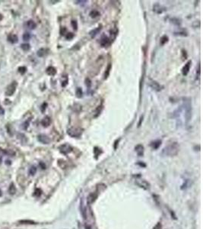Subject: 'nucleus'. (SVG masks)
Masks as SVG:
<instances>
[{"mask_svg":"<svg viewBox=\"0 0 203 229\" xmlns=\"http://www.w3.org/2000/svg\"><path fill=\"white\" fill-rule=\"evenodd\" d=\"M143 121V116H142L141 117H140V119H139V124H138V127H140L142 125V122Z\"/></svg>","mask_w":203,"mask_h":229,"instance_id":"c03bdc74","label":"nucleus"},{"mask_svg":"<svg viewBox=\"0 0 203 229\" xmlns=\"http://www.w3.org/2000/svg\"><path fill=\"white\" fill-rule=\"evenodd\" d=\"M83 133V130L80 128L77 127H72L68 128L67 134L72 137H75V138H79L81 136Z\"/></svg>","mask_w":203,"mask_h":229,"instance_id":"7ed1b4c3","label":"nucleus"},{"mask_svg":"<svg viewBox=\"0 0 203 229\" xmlns=\"http://www.w3.org/2000/svg\"><path fill=\"white\" fill-rule=\"evenodd\" d=\"M97 197V194L96 192H94V193H91L90 195H88L87 197V203L88 204H91L96 200V198Z\"/></svg>","mask_w":203,"mask_h":229,"instance_id":"f3484780","label":"nucleus"},{"mask_svg":"<svg viewBox=\"0 0 203 229\" xmlns=\"http://www.w3.org/2000/svg\"><path fill=\"white\" fill-rule=\"evenodd\" d=\"M9 192L11 195H13V194L15 193V192H16V188H15L14 184H11V186H9Z\"/></svg>","mask_w":203,"mask_h":229,"instance_id":"a878e982","label":"nucleus"},{"mask_svg":"<svg viewBox=\"0 0 203 229\" xmlns=\"http://www.w3.org/2000/svg\"><path fill=\"white\" fill-rule=\"evenodd\" d=\"M100 44H101V47L105 48V47H107V46L110 44V39L108 37H107V36H104V37L101 38V41H100Z\"/></svg>","mask_w":203,"mask_h":229,"instance_id":"9b49d317","label":"nucleus"},{"mask_svg":"<svg viewBox=\"0 0 203 229\" xmlns=\"http://www.w3.org/2000/svg\"><path fill=\"white\" fill-rule=\"evenodd\" d=\"M2 19H3V16H2V14L0 13V21H2Z\"/></svg>","mask_w":203,"mask_h":229,"instance_id":"09e8293b","label":"nucleus"},{"mask_svg":"<svg viewBox=\"0 0 203 229\" xmlns=\"http://www.w3.org/2000/svg\"><path fill=\"white\" fill-rule=\"evenodd\" d=\"M44 55H45V49H44V48H41L37 51V56L40 57H42Z\"/></svg>","mask_w":203,"mask_h":229,"instance_id":"cd10ccee","label":"nucleus"},{"mask_svg":"<svg viewBox=\"0 0 203 229\" xmlns=\"http://www.w3.org/2000/svg\"><path fill=\"white\" fill-rule=\"evenodd\" d=\"M103 109V106L102 105H101V106H98V108L97 109V110H96V115L94 116V117H97V116H99L100 114H101V111H102Z\"/></svg>","mask_w":203,"mask_h":229,"instance_id":"473e14b6","label":"nucleus"},{"mask_svg":"<svg viewBox=\"0 0 203 229\" xmlns=\"http://www.w3.org/2000/svg\"><path fill=\"white\" fill-rule=\"evenodd\" d=\"M148 85L149 86V87H151V88H152L153 90H155V91H157V92L161 91V90H162V88H163V87H161V86L160 85V84L158 83V82L155 81V80H151V79H150L149 81H148Z\"/></svg>","mask_w":203,"mask_h":229,"instance_id":"423d86ee","label":"nucleus"},{"mask_svg":"<svg viewBox=\"0 0 203 229\" xmlns=\"http://www.w3.org/2000/svg\"><path fill=\"white\" fill-rule=\"evenodd\" d=\"M183 110L185 111V120H186V123H188L190 122V121L192 119V105L190 102H186V103H184L183 105Z\"/></svg>","mask_w":203,"mask_h":229,"instance_id":"f03ea898","label":"nucleus"},{"mask_svg":"<svg viewBox=\"0 0 203 229\" xmlns=\"http://www.w3.org/2000/svg\"><path fill=\"white\" fill-rule=\"evenodd\" d=\"M30 119H29V120H27V122H24V123L23 125H22V128H23L24 130H26V129H27V128H28L29 123H30Z\"/></svg>","mask_w":203,"mask_h":229,"instance_id":"e433bc0d","label":"nucleus"},{"mask_svg":"<svg viewBox=\"0 0 203 229\" xmlns=\"http://www.w3.org/2000/svg\"><path fill=\"white\" fill-rule=\"evenodd\" d=\"M87 1H86L85 0V1H76V2H75V3L80 4V3H87Z\"/></svg>","mask_w":203,"mask_h":229,"instance_id":"a18cd8bd","label":"nucleus"},{"mask_svg":"<svg viewBox=\"0 0 203 229\" xmlns=\"http://www.w3.org/2000/svg\"><path fill=\"white\" fill-rule=\"evenodd\" d=\"M180 151V146H179V144L177 142H173L171 143L170 144H169L168 146H167L163 150L164 154H165L166 156H170L173 157L176 156L179 153Z\"/></svg>","mask_w":203,"mask_h":229,"instance_id":"f257e3e1","label":"nucleus"},{"mask_svg":"<svg viewBox=\"0 0 203 229\" xmlns=\"http://www.w3.org/2000/svg\"><path fill=\"white\" fill-rule=\"evenodd\" d=\"M71 25H72V27H73L74 30H76V31L78 30V22H77V21L72 20V22H71Z\"/></svg>","mask_w":203,"mask_h":229,"instance_id":"c756f323","label":"nucleus"},{"mask_svg":"<svg viewBox=\"0 0 203 229\" xmlns=\"http://www.w3.org/2000/svg\"><path fill=\"white\" fill-rule=\"evenodd\" d=\"M154 229H161V223H158L155 226Z\"/></svg>","mask_w":203,"mask_h":229,"instance_id":"37998d69","label":"nucleus"},{"mask_svg":"<svg viewBox=\"0 0 203 229\" xmlns=\"http://www.w3.org/2000/svg\"><path fill=\"white\" fill-rule=\"evenodd\" d=\"M8 41L12 44H16L19 41V37L16 34H11L8 36Z\"/></svg>","mask_w":203,"mask_h":229,"instance_id":"ddd939ff","label":"nucleus"},{"mask_svg":"<svg viewBox=\"0 0 203 229\" xmlns=\"http://www.w3.org/2000/svg\"><path fill=\"white\" fill-rule=\"evenodd\" d=\"M40 166H42V169H45V168H46V166L44 164V163H40Z\"/></svg>","mask_w":203,"mask_h":229,"instance_id":"de8ad7c7","label":"nucleus"},{"mask_svg":"<svg viewBox=\"0 0 203 229\" xmlns=\"http://www.w3.org/2000/svg\"><path fill=\"white\" fill-rule=\"evenodd\" d=\"M2 156H1V154H0V163H2Z\"/></svg>","mask_w":203,"mask_h":229,"instance_id":"8fccbe9b","label":"nucleus"},{"mask_svg":"<svg viewBox=\"0 0 203 229\" xmlns=\"http://www.w3.org/2000/svg\"><path fill=\"white\" fill-rule=\"evenodd\" d=\"M20 223H21V224H35L33 221L29 220H21L20 221Z\"/></svg>","mask_w":203,"mask_h":229,"instance_id":"4c0bfd02","label":"nucleus"},{"mask_svg":"<svg viewBox=\"0 0 203 229\" xmlns=\"http://www.w3.org/2000/svg\"><path fill=\"white\" fill-rule=\"evenodd\" d=\"M168 40H169V37H167V35H164L161 37V41H160V44H161V45H164L165 44H167V43L168 42Z\"/></svg>","mask_w":203,"mask_h":229,"instance_id":"412c9836","label":"nucleus"},{"mask_svg":"<svg viewBox=\"0 0 203 229\" xmlns=\"http://www.w3.org/2000/svg\"><path fill=\"white\" fill-rule=\"evenodd\" d=\"M101 29H102V27H101V26H99V27H97V28H95V29H94V30L91 31L89 32V34H90V36H91V37H92V38H94V37H95V36L97 35V34H99V32L101 31Z\"/></svg>","mask_w":203,"mask_h":229,"instance_id":"dca6fc26","label":"nucleus"},{"mask_svg":"<svg viewBox=\"0 0 203 229\" xmlns=\"http://www.w3.org/2000/svg\"><path fill=\"white\" fill-rule=\"evenodd\" d=\"M47 103L44 102V103L42 105H41V112H45L46 109H47Z\"/></svg>","mask_w":203,"mask_h":229,"instance_id":"a19ab883","label":"nucleus"},{"mask_svg":"<svg viewBox=\"0 0 203 229\" xmlns=\"http://www.w3.org/2000/svg\"><path fill=\"white\" fill-rule=\"evenodd\" d=\"M135 149H136V153H137V154L139 155V156H143V154H144V147H143V145H142V144H138Z\"/></svg>","mask_w":203,"mask_h":229,"instance_id":"2eb2a0df","label":"nucleus"},{"mask_svg":"<svg viewBox=\"0 0 203 229\" xmlns=\"http://www.w3.org/2000/svg\"><path fill=\"white\" fill-rule=\"evenodd\" d=\"M27 26L30 29H34L37 27V24L33 20H29L27 22Z\"/></svg>","mask_w":203,"mask_h":229,"instance_id":"6ab92c4d","label":"nucleus"},{"mask_svg":"<svg viewBox=\"0 0 203 229\" xmlns=\"http://www.w3.org/2000/svg\"><path fill=\"white\" fill-rule=\"evenodd\" d=\"M136 183L139 186L144 189H148L150 188L149 183H148V182L144 180H136Z\"/></svg>","mask_w":203,"mask_h":229,"instance_id":"0eeeda50","label":"nucleus"},{"mask_svg":"<svg viewBox=\"0 0 203 229\" xmlns=\"http://www.w3.org/2000/svg\"><path fill=\"white\" fill-rule=\"evenodd\" d=\"M191 64H192V61L189 60L187 63L185 64V66H183V69H182V73H183V76H186V75L188 74L190 70V67H191Z\"/></svg>","mask_w":203,"mask_h":229,"instance_id":"1a4fd4ad","label":"nucleus"},{"mask_svg":"<svg viewBox=\"0 0 203 229\" xmlns=\"http://www.w3.org/2000/svg\"><path fill=\"white\" fill-rule=\"evenodd\" d=\"M68 82H69V80H68V77H66V80H63V81L62 82V87H66V86L68 85Z\"/></svg>","mask_w":203,"mask_h":229,"instance_id":"58836bf2","label":"nucleus"},{"mask_svg":"<svg viewBox=\"0 0 203 229\" xmlns=\"http://www.w3.org/2000/svg\"><path fill=\"white\" fill-rule=\"evenodd\" d=\"M36 172H37V168H36L35 166H32V167H30V170H29V173L31 175H34L36 173Z\"/></svg>","mask_w":203,"mask_h":229,"instance_id":"c9c22d12","label":"nucleus"},{"mask_svg":"<svg viewBox=\"0 0 203 229\" xmlns=\"http://www.w3.org/2000/svg\"><path fill=\"white\" fill-rule=\"evenodd\" d=\"M21 49L23 50V51H27L30 50V46L29 44H22L21 45Z\"/></svg>","mask_w":203,"mask_h":229,"instance_id":"bb28decb","label":"nucleus"},{"mask_svg":"<svg viewBox=\"0 0 203 229\" xmlns=\"http://www.w3.org/2000/svg\"><path fill=\"white\" fill-rule=\"evenodd\" d=\"M51 122H52V121H51L50 118L49 117V116H45V117L44 118V119L41 121V124H42V125L44 126V127L47 128L50 125Z\"/></svg>","mask_w":203,"mask_h":229,"instance_id":"f8f14e48","label":"nucleus"},{"mask_svg":"<svg viewBox=\"0 0 203 229\" xmlns=\"http://www.w3.org/2000/svg\"><path fill=\"white\" fill-rule=\"evenodd\" d=\"M74 36H75V35H74V34H73V33H72V32H68L67 34H66V39L69 40H69H72V38H73V37H74Z\"/></svg>","mask_w":203,"mask_h":229,"instance_id":"2f4dec72","label":"nucleus"},{"mask_svg":"<svg viewBox=\"0 0 203 229\" xmlns=\"http://www.w3.org/2000/svg\"><path fill=\"white\" fill-rule=\"evenodd\" d=\"M46 73L49 76H55L56 74V69L53 67V66H49V67H47V70H46Z\"/></svg>","mask_w":203,"mask_h":229,"instance_id":"4468645a","label":"nucleus"},{"mask_svg":"<svg viewBox=\"0 0 203 229\" xmlns=\"http://www.w3.org/2000/svg\"><path fill=\"white\" fill-rule=\"evenodd\" d=\"M60 34L61 35H65V34H67V29H66V28L65 27H62L60 28Z\"/></svg>","mask_w":203,"mask_h":229,"instance_id":"f704fd0d","label":"nucleus"},{"mask_svg":"<svg viewBox=\"0 0 203 229\" xmlns=\"http://www.w3.org/2000/svg\"><path fill=\"white\" fill-rule=\"evenodd\" d=\"M76 97H77V98H81V97L83 96V92H82V90H81V88H80V87H78V88L76 89Z\"/></svg>","mask_w":203,"mask_h":229,"instance_id":"4be33fe9","label":"nucleus"},{"mask_svg":"<svg viewBox=\"0 0 203 229\" xmlns=\"http://www.w3.org/2000/svg\"><path fill=\"white\" fill-rule=\"evenodd\" d=\"M2 195V194H1V190H0V195Z\"/></svg>","mask_w":203,"mask_h":229,"instance_id":"3c124183","label":"nucleus"},{"mask_svg":"<svg viewBox=\"0 0 203 229\" xmlns=\"http://www.w3.org/2000/svg\"><path fill=\"white\" fill-rule=\"evenodd\" d=\"M197 73H198V76H200V64H199L198 70H197Z\"/></svg>","mask_w":203,"mask_h":229,"instance_id":"49530a36","label":"nucleus"},{"mask_svg":"<svg viewBox=\"0 0 203 229\" xmlns=\"http://www.w3.org/2000/svg\"><path fill=\"white\" fill-rule=\"evenodd\" d=\"M89 15H90L92 19H95V18L100 16V15H101V13H100V12L97 10H92L91 12H90Z\"/></svg>","mask_w":203,"mask_h":229,"instance_id":"aec40b11","label":"nucleus"},{"mask_svg":"<svg viewBox=\"0 0 203 229\" xmlns=\"http://www.w3.org/2000/svg\"><path fill=\"white\" fill-rule=\"evenodd\" d=\"M165 10H166V9H165L164 7L161 6V5H159V4L158 3L154 5V6H153V11L155 12H156L157 14L163 13Z\"/></svg>","mask_w":203,"mask_h":229,"instance_id":"9d476101","label":"nucleus"},{"mask_svg":"<svg viewBox=\"0 0 203 229\" xmlns=\"http://www.w3.org/2000/svg\"><path fill=\"white\" fill-rule=\"evenodd\" d=\"M18 70H19V72L21 73V74L23 75L26 73V71H27V68H26L25 66H20V67H19Z\"/></svg>","mask_w":203,"mask_h":229,"instance_id":"c85d7f7f","label":"nucleus"},{"mask_svg":"<svg viewBox=\"0 0 203 229\" xmlns=\"http://www.w3.org/2000/svg\"><path fill=\"white\" fill-rule=\"evenodd\" d=\"M175 35H181V36H187V34L184 31H179V32H175Z\"/></svg>","mask_w":203,"mask_h":229,"instance_id":"ea45409f","label":"nucleus"},{"mask_svg":"<svg viewBox=\"0 0 203 229\" xmlns=\"http://www.w3.org/2000/svg\"><path fill=\"white\" fill-rule=\"evenodd\" d=\"M119 141H120V138H119V139L116 140V141H115V142H114V149L115 150H116V148H117V145H118V144H119Z\"/></svg>","mask_w":203,"mask_h":229,"instance_id":"79ce46f5","label":"nucleus"},{"mask_svg":"<svg viewBox=\"0 0 203 229\" xmlns=\"http://www.w3.org/2000/svg\"><path fill=\"white\" fill-rule=\"evenodd\" d=\"M30 38V34L28 32H26L23 34V40L24 41H29Z\"/></svg>","mask_w":203,"mask_h":229,"instance_id":"7c9ffc66","label":"nucleus"},{"mask_svg":"<svg viewBox=\"0 0 203 229\" xmlns=\"http://www.w3.org/2000/svg\"><path fill=\"white\" fill-rule=\"evenodd\" d=\"M161 140H157V141H155L154 142L151 143V147H152L153 149H158L159 148V147L161 146Z\"/></svg>","mask_w":203,"mask_h":229,"instance_id":"a211bd4d","label":"nucleus"},{"mask_svg":"<svg viewBox=\"0 0 203 229\" xmlns=\"http://www.w3.org/2000/svg\"><path fill=\"white\" fill-rule=\"evenodd\" d=\"M17 82H12L11 84H9V85L7 87L6 90H5V95H8V96H11V95H13V94L15 93V90H16V88H17Z\"/></svg>","mask_w":203,"mask_h":229,"instance_id":"20e7f679","label":"nucleus"},{"mask_svg":"<svg viewBox=\"0 0 203 229\" xmlns=\"http://www.w3.org/2000/svg\"><path fill=\"white\" fill-rule=\"evenodd\" d=\"M59 151L62 153V154H65V155H67L68 154H69V153L72 152V150H73V148H72V146H71V145H69V144H62L61 146H59Z\"/></svg>","mask_w":203,"mask_h":229,"instance_id":"39448f33","label":"nucleus"},{"mask_svg":"<svg viewBox=\"0 0 203 229\" xmlns=\"http://www.w3.org/2000/svg\"><path fill=\"white\" fill-rule=\"evenodd\" d=\"M85 85H86V87H87L88 89L91 88V80H90V79H89V78H86L85 79Z\"/></svg>","mask_w":203,"mask_h":229,"instance_id":"72a5a7b5","label":"nucleus"},{"mask_svg":"<svg viewBox=\"0 0 203 229\" xmlns=\"http://www.w3.org/2000/svg\"><path fill=\"white\" fill-rule=\"evenodd\" d=\"M101 153H102V151H101V149H100L99 148L95 147V148H94V155H95L96 158H97V157L100 156V155L101 154Z\"/></svg>","mask_w":203,"mask_h":229,"instance_id":"b1692460","label":"nucleus"},{"mask_svg":"<svg viewBox=\"0 0 203 229\" xmlns=\"http://www.w3.org/2000/svg\"><path fill=\"white\" fill-rule=\"evenodd\" d=\"M110 70H111V63H109L107 66V68L106 71H105V73H104V80L107 79V77L110 75Z\"/></svg>","mask_w":203,"mask_h":229,"instance_id":"5701e85b","label":"nucleus"},{"mask_svg":"<svg viewBox=\"0 0 203 229\" xmlns=\"http://www.w3.org/2000/svg\"><path fill=\"white\" fill-rule=\"evenodd\" d=\"M37 140H38L40 143H42V144H50L51 141L50 138L48 136L45 135V134H39V135L37 136Z\"/></svg>","mask_w":203,"mask_h":229,"instance_id":"6e6552de","label":"nucleus"},{"mask_svg":"<svg viewBox=\"0 0 203 229\" xmlns=\"http://www.w3.org/2000/svg\"><path fill=\"white\" fill-rule=\"evenodd\" d=\"M170 22H171V23H173V25H176L177 26H180V24H181L180 19H176V18H173V19H170Z\"/></svg>","mask_w":203,"mask_h":229,"instance_id":"393cba45","label":"nucleus"}]
</instances>
